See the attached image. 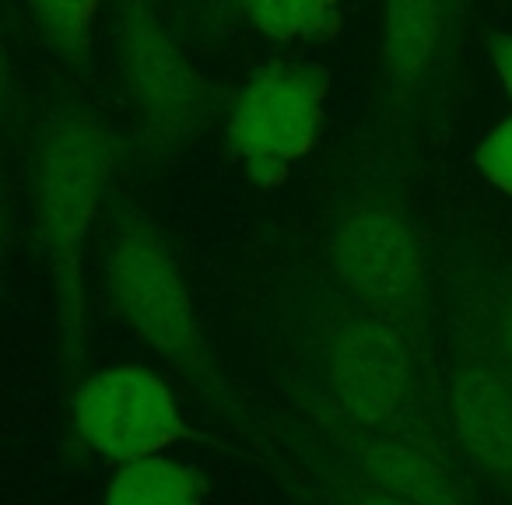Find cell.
I'll return each mask as SVG.
<instances>
[{
  "label": "cell",
  "instance_id": "obj_14",
  "mask_svg": "<svg viewBox=\"0 0 512 505\" xmlns=\"http://www.w3.org/2000/svg\"><path fill=\"white\" fill-rule=\"evenodd\" d=\"M477 172L488 179V186H495L498 193L512 197V113L505 120H498L488 134L477 144Z\"/></svg>",
  "mask_w": 512,
  "mask_h": 505
},
{
  "label": "cell",
  "instance_id": "obj_8",
  "mask_svg": "<svg viewBox=\"0 0 512 505\" xmlns=\"http://www.w3.org/2000/svg\"><path fill=\"white\" fill-rule=\"evenodd\" d=\"M463 15L453 0H383L379 18V95L407 109L435 88L460 43Z\"/></svg>",
  "mask_w": 512,
  "mask_h": 505
},
{
  "label": "cell",
  "instance_id": "obj_19",
  "mask_svg": "<svg viewBox=\"0 0 512 505\" xmlns=\"http://www.w3.org/2000/svg\"><path fill=\"white\" fill-rule=\"evenodd\" d=\"M453 4H456V8L463 11V15H467V11H470V0H453Z\"/></svg>",
  "mask_w": 512,
  "mask_h": 505
},
{
  "label": "cell",
  "instance_id": "obj_4",
  "mask_svg": "<svg viewBox=\"0 0 512 505\" xmlns=\"http://www.w3.org/2000/svg\"><path fill=\"white\" fill-rule=\"evenodd\" d=\"M113 60L144 155L155 165L176 162L211 127L218 92L165 29L155 0H116Z\"/></svg>",
  "mask_w": 512,
  "mask_h": 505
},
{
  "label": "cell",
  "instance_id": "obj_12",
  "mask_svg": "<svg viewBox=\"0 0 512 505\" xmlns=\"http://www.w3.org/2000/svg\"><path fill=\"white\" fill-rule=\"evenodd\" d=\"M39 39L67 67H85L92 60L95 29L109 0H25Z\"/></svg>",
  "mask_w": 512,
  "mask_h": 505
},
{
  "label": "cell",
  "instance_id": "obj_9",
  "mask_svg": "<svg viewBox=\"0 0 512 505\" xmlns=\"http://www.w3.org/2000/svg\"><path fill=\"white\" fill-rule=\"evenodd\" d=\"M449 425L463 456L477 470L509 481L512 477V379L491 365H460L446 393Z\"/></svg>",
  "mask_w": 512,
  "mask_h": 505
},
{
  "label": "cell",
  "instance_id": "obj_10",
  "mask_svg": "<svg viewBox=\"0 0 512 505\" xmlns=\"http://www.w3.org/2000/svg\"><path fill=\"white\" fill-rule=\"evenodd\" d=\"M102 505H207V477L172 456L123 463L109 477Z\"/></svg>",
  "mask_w": 512,
  "mask_h": 505
},
{
  "label": "cell",
  "instance_id": "obj_11",
  "mask_svg": "<svg viewBox=\"0 0 512 505\" xmlns=\"http://www.w3.org/2000/svg\"><path fill=\"white\" fill-rule=\"evenodd\" d=\"M271 442L285 446L281 449V456H285V467L281 470H285L288 477H299V481L306 484L309 498H316V502H323V505H414V502H407V498H397V495H390V491H379V488H372V484L358 481V477L344 474L341 467H334V463L323 460L320 453H313L306 442L295 439L285 425H278Z\"/></svg>",
  "mask_w": 512,
  "mask_h": 505
},
{
  "label": "cell",
  "instance_id": "obj_15",
  "mask_svg": "<svg viewBox=\"0 0 512 505\" xmlns=\"http://www.w3.org/2000/svg\"><path fill=\"white\" fill-rule=\"evenodd\" d=\"M18 113H22V88H18V71L11 60L8 39L0 32V137L15 134Z\"/></svg>",
  "mask_w": 512,
  "mask_h": 505
},
{
  "label": "cell",
  "instance_id": "obj_6",
  "mask_svg": "<svg viewBox=\"0 0 512 505\" xmlns=\"http://www.w3.org/2000/svg\"><path fill=\"white\" fill-rule=\"evenodd\" d=\"M330 71L316 60H271L225 109V151L249 183L274 190L327 130Z\"/></svg>",
  "mask_w": 512,
  "mask_h": 505
},
{
  "label": "cell",
  "instance_id": "obj_5",
  "mask_svg": "<svg viewBox=\"0 0 512 505\" xmlns=\"http://www.w3.org/2000/svg\"><path fill=\"white\" fill-rule=\"evenodd\" d=\"M327 278L355 302L414 330L428 292V253L414 218L383 190H348L320 228Z\"/></svg>",
  "mask_w": 512,
  "mask_h": 505
},
{
  "label": "cell",
  "instance_id": "obj_3",
  "mask_svg": "<svg viewBox=\"0 0 512 505\" xmlns=\"http://www.w3.org/2000/svg\"><path fill=\"white\" fill-rule=\"evenodd\" d=\"M102 285L120 323L197 390L235 432L271 449V435L225 379L172 239L151 214L123 204L102 239Z\"/></svg>",
  "mask_w": 512,
  "mask_h": 505
},
{
  "label": "cell",
  "instance_id": "obj_18",
  "mask_svg": "<svg viewBox=\"0 0 512 505\" xmlns=\"http://www.w3.org/2000/svg\"><path fill=\"white\" fill-rule=\"evenodd\" d=\"M320 4H327L330 11H344V4H351V0H320Z\"/></svg>",
  "mask_w": 512,
  "mask_h": 505
},
{
  "label": "cell",
  "instance_id": "obj_17",
  "mask_svg": "<svg viewBox=\"0 0 512 505\" xmlns=\"http://www.w3.org/2000/svg\"><path fill=\"white\" fill-rule=\"evenodd\" d=\"M498 348H502V358L509 365V376H512V299L502 306L498 313Z\"/></svg>",
  "mask_w": 512,
  "mask_h": 505
},
{
  "label": "cell",
  "instance_id": "obj_20",
  "mask_svg": "<svg viewBox=\"0 0 512 505\" xmlns=\"http://www.w3.org/2000/svg\"><path fill=\"white\" fill-rule=\"evenodd\" d=\"M0 242H4V214H0Z\"/></svg>",
  "mask_w": 512,
  "mask_h": 505
},
{
  "label": "cell",
  "instance_id": "obj_1",
  "mask_svg": "<svg viewBox=\"0 0 512 505\" xmlns=\"http://www.w3.org/2000/svg\"><path fill=\"white\" fill-rule=\"evenodd\" d=\"M123 141L92 106L60 102L32 141V221L39 264L57 316V355L67 393L88 362V246L123 165Z\"/></svg>",
  "mask_w": 512,
  "mask_h": 505
},
{
  "label": "cell",
  "instance_id": "obj_13",
  "mask_svg": "<svg viewBox=\"0 0 512 505\" xmlns=\"http://www.w3.org/2000/svg\"><path fill=\"white\" fill-rule=\"evenodd\" d=\"M235 11L260 36L274 43H330L341 36V11H330L320 0H232Z\"/></svg>",
  "mask_w": 512,
  "mask_h": 505
},
{
  "label": "cell",
  "instance_id": "obj_7",
  "mask_svg": "<svg viewBox=\"0 0 512 505\" xmlns=\"http://www.w3.org/2000/svg\"><path fill=\"white\" fill-rule=\"evenodd\" d=\"M71 428L88 453L116 467L165 456L179 442H200L172 386L137 362L109 365L81 379L71 390Z\"/></svg>",
  "mask_w": 512,
  "mask_h": 505
},
{
  "label": "cell",
  "instance_id": "obj_2",
  "mask_svg": "<svg viewBox=\"0 0 512 505\" xmlns=\"http://www.w3.org/2000/svg\"><path fill=\"white\" fill-rule=\"evenodd\" d=\"M285 313L299 358L320 393L348 421L376 432L421 435L414 330L344 295L320 264L285 274Z\"/></svg>",
  "mask_w": 512,
  "mask_h": 505
},
{
  "label": "cell",
  "instance_id": "obj_16",
  "mask_svg": "<svg viewBox=\"0 0 512 505\" xmlns=\"http://www.w3.org/2000/svg\"><path fill=\"white\" fill-rule=\"evenodd\" d=\"M491 67H495L498 85H502V92L512 102V32H505V36H498L491 43Z\"/></svg>",
  "mask_w": 512,
  "mask_h": 505
}]
</instances>
